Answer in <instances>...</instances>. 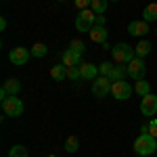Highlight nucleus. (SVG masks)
I'll use <instances>...</instances> for the list:
<instances>
[{
    "label": "nucleus",
    "instance_id": "nucleus-14",
    "mask_svg": "<svg viewBox=\"0 0 157 157\" xmlns=\"http://www.w3.org/2000/svg\"><path fill=\"white\" fill-rule=\"evenodd\" d=\"M82 63V55L80 52H75V50L67 48L63 52V65H67V67H75V65H80Z\"/></svg>",
    "mask_w": 157,
    "mask_h": 157
},
{
    "label": "nucleus",
    "instance_id": "nucleus-26",
    "mask_svg": "<svg viewBox=\"0 0 157 157\" xmlns=\"http://www.w3.org/2000/svg\"><path fill=\"white\" fill-rule=\"evenodd\" d=\"M69 48L82 55V52H84V42H82V40H71V42H69Z\"/></svg>",
    "mask_w": 157,
    "mask_h": 157
},
{
    "label": "nucleus",
    "instance_id": "nucleus-19",
    "mask_svg": "<svg viewBox=\"0 0 157 157\" xmlns=\"http://www.w3.org/2000/svg\"><path fill=\"white\" fill-rule=\"evenodd\" d=\"M46 52H48V46H46V44H42V42H36V44L32 46V57H36V59L46 57Z\"/></svg>",
    "mask_w": 157,
    "mask_h": 157
},
{
    "label": "nucleus",
    "instance_id": "nucleus-18",
    "mask_svg": "<svg viewBox=\"0 0 157 157\" xmlns=\"http://www.w3.org/2000/svg\"><path fill=\"white\" fill-rule=\"evenodd\" d=\"M151 46H153V44H151L149 40H140V42H138V44L134 46V50H136V57H140V59H145L147 55L151 52Z\"/></svg>",
    "mask_w": 157,
    "mask_h": 157
},
{
    "label": "nucleus",
    "instance_id": "nucleus-27",
    "mask_svg": "<svg viewBox=\"0 0 157 157\" xmlns=\"http://www.w3.org/2000/svg\"><path fill=\"white\" fill-rule=\"evenodd\" d=\"M149 134L157 138V117H151V121H149Z\"/></svg>",
    "mask_w": 157,
    "mask_h": 157
},
{
    "label": "nucleus",
    "instance_id": "nucleus-20",
    "mask_svg": "<svg viewBox=\"0 0 157 157\" xmlns=\"http://www.w3.org/2000/svg\"><path fill=\"white\" fill-rule=\"evenodd\" d=\"M134 92H136V94H140V97H147V94L151 92V86H149L147 80H138L136 86H134Z\"/></svg>",
    "mask_w": 157,
    "mask_h": 157
},
{
    "label": "nucleus",
    "instance_id": "nucleus-5",
    "mask_svg": "<svg viewBox=\"0 0 157 157\" xmlns=\"http://www.w3.org/2000/svg\"><path fill=\"white\" fill-rule=\"evenodd\" d=\"M134 88L126 80H117V82H113L111 84V94H113V98H117V101H128V98L132 97Z\"/></svg>",
    "mask_w": 157,
    "mask_h": 157
},
{
    "label": "nucleus",
    "instance_id": "nucleus-31",
    "mask_svg": "<svg viewBox=\"0 0 157 157\" xmlns=\"http://www.w3.org/2000/svg\"><path fill=\"white\" fill-rule=\"evenodd\" d=\"M155 36H157V27H155Z\"/></svg>",
    "mask_w": 157,
    "mask_h": 157
},
{
    "label": "nucleus",
    "instance_id": "nucleus-22",
    "mask_svg": "<svg viewBox=\"0 0 157 157\" xmlns=\"http://www.w3.org/2000/svg\"><path fill=\"white\" fill-rule=\"evenodd\" d=\"M107 2L109 0H92L90 2V9L97 13V15H103V13L107 11Z\"/></svg>",
    "mask_w": 157,
    "mask_h": 157
},
{
    "label": "nucleus",
    "instance_id": "nucleus-23",
    "mask_svg": "<svg viewBox=\"0 0 157 157\" xmlns=\"http://www.w3.org/2000/svg\"><path fill=\"white\" fill-rule=\"evenodd\" d=\"M9 157H27V149L23 145H15V147H11Z\"/></svg>",
    "mask_w": 157,
    "mask_h": 157
},
{
    "label": "nucleus",
    "instance_id": "nucleus-15",
    "mask_svg": "<svg viewBox=\"0 0 157 157\" xmlns=\"http://www.w3.org/2000/svg\"><path fill=\"white\" fill-rule=\"evenodd\" d=\"M126 75H128V65H126V63H115V65H113V69H111V73H109L107 78L117 82V80H124Z\"/></svg>",
    "mask_w": 157,
    "mask_h": 157
},
{
    "label": "nucleus",
    "instance_id": "nucleus-3",
    "mask_svg": "<svg viewBox=\"0 0 157 157\" xmlns=\"http://www.w3.org/2000/svg\"><path fill=\"white\" fill-rule=\"evenodd\" d=\"M94 25H97V13L92 9H84V11L78 13V17H75V29L78 32H90Z\"/></svg>",
    "mask_w": 157,
    "mask_h": 157
},
{
    "label": "nucleus",
    "instance_id": "nucleus-11",
    "mask_svg": "<svg viewBox=\"0 0 157 157\" xmlns=\"http://www.w3.org/2000/svg\"><path fill=\"white\" fill-rule=\"evenodd\" d=\"M128 32H130V36L143 38V36H147V34H149V23H147L145 19H143V21H130Z\"/></svg>",
    "mask_w": 157,
    "mask_h": 157
},
{
    "label": "nucleus",
    "instance_id": "nucleus-6",
    "mask_svg": "<svg viewBox=\"0 0 157 157\" xmlns=\"http://www.w3.org/2000/svg\"><path fill=\"white\" fill-rule=\"evenodd\" d=\"M128 75L132 78V80H145L147 75V63L145 59H140V57H136V59H132L130 63H128Z\"/></svg>",
    "mask_w": 157,
    "mask_h": 157
},
{
    "label": "nucleus",
    "instance_id": "nucleus-4",
    "mask_svg": "<svg viewBox=\"0 0 157 157\" xmlns=\"http://www.w3.org/2000/svg\"><path fill=\"white\" fill-rule=\"evenodd\" d=\"M2 111H4V115H9V117H19V115L23 113V103H21V98L19 97L2 98Z\"/></svg>",
    "mask_w": 157,
    "mask_h": 157
},
{
    "label": "nucleus",
    "instance_id": "nucleus-21",
    "mask_svg": "<svg viewBox=\"0 0 157 157\" xmlns=\"http://www.w3.org/2000/svg\"><path fill=\"white\" fill-rule=\"evenodd\" d=\"M80 149V138L78 136H69L67 140H65V151L67 153H75Z\"/></svg>",
    "mask_w": 157,
    "mask_h": 157
},
{
    "label": "nucleus",
    "instance_id": "nucleus-33",
    "mask_svg": "<svg viewBox=\"0 0 157 157\" xmlns=\"http://www.w3.org/2000/svg\"><path fill=\"white\" fill-rule=\"evenodd\" d=\"M57 2H63V0H57Z\"/></svg>",
    "mask_w": 157,
    "mask_h": 157
},
{
    "label": "nucleus",
    "instance_id": "nucleus-29",
    "mask_svg": "<svg viewBox=\"0 0 157 157\" xmlns=\"http://www.w3.org/2000/svg\"><path fill=\"white\" fill-rule=\"evenodd\" d=\"M97 25H105V17L103 15H97Z\"/></svg>",
    "mask_w": 157,
    "mask_h": 157
},
{
    "label": "nucleus",
    "instance_id": "nucleus-28",
    "mask_svg": "<svg viewBox=\"0 0 157 157\" xmlns=\"http://www.w3.org/2000/svg\"><path fill=\"white\" fill-rule=\"evenodd\" d=\"M73 2H75V6H78L80 11H84V9L90 6V2H92V0H73Z\"/></svg>",
    "mask_w": 157,
    "mask_h": 157
},
{
    "label": "nucleus",
    "instance_id": "nucleus-2",
    "mask_svg": "<svg viewBox=\"0 0 157 157\" xmlns=\"http://www.w3.org/2000/svg\"><path fill=\"white\" fill-rule=\"evenodd\" d=\"M111 55H113V61H115V63H126V65L132 59H136V50H134L130 44H126V42L115 44V46L111 48Z\"/></svg>",
    "mask_w": 157,
    "mask_h": 157
},
{
    "label": "nucleus",
    "instance_id": "nucleus-1",
    "mask_svg": "<svg viewBox=\"0 0 157 157\" xmlns=\"http://www.w3.org/2000/svg\"><path fill=\"white\" fill-rule=\"evenodd\" d=\"M157 151V138L151 136L149 132H143L136 140H134V153L140 157H147V155H153Z\"/></svg>",
    "mask_w": 157,
    "mask_h": 157
},
{
    "label": "nucleus",
    "instance_id": "nucleus-12",
    "mask_svg": "<svg viewBox=\"0 0 157 157\" xmlns=\"http://www.w3.org/2000/svg\"><path fill=\"white\" fill-rule=\"evenodd\" d=\"M80 71H82V80H92V82L101 75L98 73V67L94 63H82L80 65Z\"/></svg>",
    "mask_w": 157,
    "mask_h": 157
},
{
    "label": "nucleus",
    "instance_id": "nucleus-10",
    "mask_svg": "<svg viewBox=\"0 0 157 157\" xmlns=\"http://www.w3.org/2000/svg\"><path fill=\"white\" fill-rule=\"evenodd\" d=\"M29 55H32V50H27L25 46H15L9 52V59H11L13 65H25L29 61Z\"/></svg>",
    "mask_w": 157,
    "mask_h": 157
},
{
    "label": "nucleus",
    "instance_id": "nucleus-8",
    "mask_svg": "<svg viewBox=\"0 0 157 157\" xmlns=\"http://www.w3.org/2000/svg\"><path fill=\"white\" fill-rule=\"evenodd\" d=\"M19 90H21V82H19L17 78L4 80V84H2V88H0V101L6 98V97H17Z\"/></svg>",
    "mask_w": 157,
    "mask_h": 157
},
{
    "label": "nucleus",
    "instance_id": "nucleus-7",
    "mask_svg": "<svg viewBox=\"0 0 157 157\" xmlns=\"http://www.w3.org/2000/svg\"><path fill=\"white\" fill-rule=\"evenodd\" d=\"M111 80H109L107 75H98L97 80L92 82V94L97 98H103V97H107L109 92H111Z\"/></svg>",
    "mask_w": 157,
    "mask_h": 157
},
{
    "label": "nucleus",
    "instance_id": "nucleus-9",
    "mask_svg": "<svg viewBox=\"0 0 157 157\" xmlns=\"http://www.w3.org/2000/svg\"><path fill=\"white\" fill-rule=\"evenodd\" d=\"M140 113L143 115H147V117H153L157 113V94H147V97H143V101H140Z\"/></svg>",
    "mask_w": 157,
    "mask_h": 157
},
{
    "label": "nucleus",
    "instance_id": "nucleus-30",
    "mask_svg": "<svg viewBox=\"0 0 157 157\" xmlns=\"http://www.w3.org/2000/svg\"><path fill=\"white\" fill-rule=\"evenodd\" d=\"M0 29H6V19H4V17L0 19Z\"/></svg>",
    "mask_w": 157,
    "mask_h": 157
},
{
    "label": "nucleus",
    "instance_id": "nucleus-24",
    "mask_svg": "<svg viewBox=\"0 0 157 157\" xmlns=\"http://www.w3.org/2000/svg\"><path fill=\"white\" fill-rule=\"evenodd\" d=\"M111 69H113V63H109V61H105V63L98 65V73H101V75H109Z\"/></svg>",
    "mask_w": 157,
    "mask_h": 157
},
{
    "label": "nucleus",
    "instance_id": "nucleus-13",
    "mask_svg": "<svg viewBox=\"0 0 157 157\" xmlns=\"http://www.w3.org/2000/svg\"><path fill=\"white\" fill-rule=\"evenodd\" d=\"M88 36H90L92 42H97V44H105L107 42V29H105V25H94L88 32Z\"/></svg>",
    "mask_w": 157,
    "mask_h": 157
},
{
    "label": "nucleus",
    "instance_id": "nucleus-16",
    "mask_svg": "<svg viewBox=\"0 0 157 157\" xmlns=\"http://www.w3.org/2000/svg\"><path fill=\"white\" fill-rule=\"evenodd\" d=\"M50 78H52V80H57V82L65 80V78H67V65H63V63H57V65L50 69Z\"/></svg>",
    "mask_w": 157,
    "mask_h": 157
},
{
    "label": "nucleus",
    "instance_id": "nucleus-17",
    "mask_svg": "<svg viewBox=\"0 0 157 157\" xmlns=\"http://www.w3.org/2000/svg\"><path fill=\"white\" fill-rule=\"evenodd\" d=\"M143 19H145L147 23L157 21V2H151V4H147V6H145V11H143Z\"/></svg>",
    "mask_w": 157,
    "mask_h": 157
},
{
    "label": "nucleus",
    "instance_id": "nucleus-25",
    "mask_svg": "<svg viewBox=\"0 0 157 157\" xmlns=\"http://www.w3.org/2000/svg\"><path fill=\"white\" fill-rule=\"evenodd\" d=\"M67 78H69V80H78V78H82L80 67H78V65H75V67H67Z\"/></svg>",
    "mask_w": 157,
    "mask_h": 157
},
{
    "label": "nucleus",
    "instance_id": "nucleus-32",
    "mask_svg": "<svg viewBox=\"0 0 157 157\" xmlns=\"http://www.w3.org/2000/svg\"><path fill=\"white\" fill-rule=\"evenodd\" d=\"M111 2H117V0H111Z\"/></svg>",
    "mask_w": 157,
    "mask_h": 157
}]
</instances>
